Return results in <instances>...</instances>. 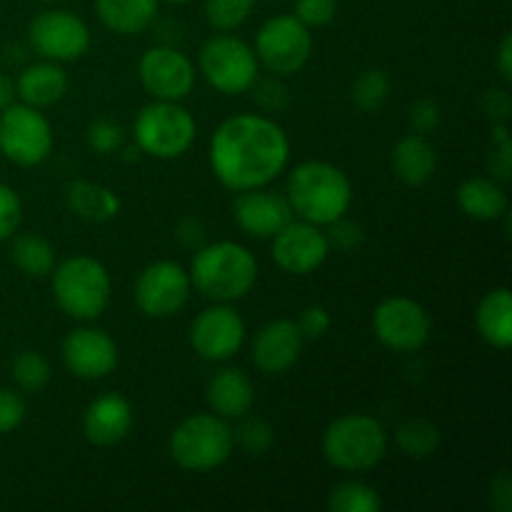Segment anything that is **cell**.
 <instances>
[{
  "mask_svg": "<svg viewBox=\"0 0 512 512\" xmlns=\"http://www.w3.org/2000/svg\"><path fill=\"white\" fill-rule=\"evenodd\" d=\"M275 3H285V0H275Z\"/></svg>",
  "mask_w": 512,
  "mask_h": 512,
  "instance_id": "51",
  "label": "cell"
},
{
  "mask_svg": "<svg viewBox=\"0 0 512 512\" xmlns=\"http://www.w3.org/2000/svg\"><path fill=\"white\" fill-rule=\"evenodd\" d=\"M478 333L490 348L508 350L512 345V295L505 285L493 288L478 305L475 313Z\"/></svg>",
  "mask_w": 512,
  "mask_h": 512,
  "instance_id": "24",
  "label": "cell"
},
{
  "mask_svg": "<svg viewBox=\"0 0 512 512\" xmlns=\"http://www.w3.org/2000/svg\"><path fill=\"white\" fill-rule=\"evenodd\" d=\"M495 65H498V73L500 78H503V83H512V35H503V40H500V48H498V60H495Z\"/></svg>",
  "mask_w": 512,
  "mask_h": 512,
  "instance_id": "47",
  "label": "cell"
},
{
  "mask_svg": "<svg viewBox=\"0 0 512 512\" xmlns=\"http://www.w3.org/2000/svg\"><path fill=\"white\" fill-rule=\"evenodd\" d=\"M245 343V323L228 303L210 305L190 325V345L208 363H225Z\"/></svg>",
  "mask_w": 512,
  "mask_h": 512,
  "instance_id": "15",
  "label": "cell"
},
{
  "mask_svg": "<svg viewBox=\"0 0 512 512\" xmlns=\"http://www.w3.org/2000/svg\"><path fill=\"white\" fill-rule=\"evenodd\" d=\"M335 13H338V0H295L293 15L305 28H323L333 23Z\"/></svg>",
  "mask_w": 512,
  "mask_h": 512,
  "instance_id": "40",
  "label": "cell"
},
{
  "mask_svg": "<svg viewBox=\"0 0 512 512\" xmlns=\"http://www.w3.org/2000/svg\"><path fill=\"white\" fill-rule=\"evenodd\" d=\"M45 3H58V0H45Z\"/></svg>",
  "mask_w": 512,
  "mask_h": 512,
  "instance_id": "50",
  "label": "cell"
},
{
  "mask_svg": "<svg viewBox=\"0 0 512 512\" xmlns=\"http://www.w3.org/2000/svg\"><path fill=\"white\" fill-rule=\"evenodd\" d=\"M190 285L215 303H235L253 290L258 260L235 240L200 245L190 260Z\"/></svg>",
  "mask_w": 512,
  "mask_h": 512,
  "instance_id": "3",
  "label": "cell"
},
{
  "mask_svg": "<svg viewBox=\"0 0 512 512\" xmlns=\"http://www.w3.org/2000/svg\"><path fill=\"white\" fill-rule=\"evenodd\" d=\"M175 238H178V243L183 248L198 250L200 245H205V225L198 218H183L178 223V228H175Z\"/></svg>",
  "mask_w": 512,
  "mask_h": 512,
  "instance_id": "46",
  "label": "cell"
},
{
  "mask_svg": "<svg viewBox=\"0 0 512 512\" xmlns=\"http://www.w3.org/2000/svg\"><path fill=\"white\" fill-rule=\"evenodd\" d=\"M190 275L175 260H155L135 283V303L140 313L153 320L173 318L190 300Z\"/></svg>",
  "mask_w": 512,
  "mask_h": 512,
  "instance_id": "13",
  "label": "cell"
},
{
  "mask_svg": "<svg viewBox=\"0 0 512 512\" xmlns=\"http://www.w3.org/2000/svg\"><path fill=\"white\" fill-rule=\"evenodd\" d=\"M68 93V73L53 60L28 65L15 80V98L33 108H50Z\"/></svg>",
  "mask_w": 512,
  "mask_h": 512,
  "instance_id": "22",
  "label": "cell"
},
{
  "mask_svg": "<svg viewBox=\"0 0 512 512\" xmlns=\"http://www.w3.org/2000/svg\"><path fill=\"white\" fill-rule=\"evenodd\" d=\"M233 443L238 445L243 453L253 455V458H260V455H265L270 448H273L275 430L268 420L245 418L243 423L233 430Z\"/></svg>",
  "mask_w": 512,
  "mask_h": 512,
  "instance_id": "34",
  "label": "cell"
},
{
  "mask_svg": "<svg viewBox=\"0 0 512 512\" xmlns=\"http://www.w3.org/2000/svg\"><path fill=\"white\" fill-rule=\"evenodd\" d=\"M328 510L333 512H380L383 498L378 490L360 480H345L330 490Z\"/></svg>",
  "mask_w": 512,
  "mask_h": 512,
  "instance_id": "30",
  "label": "cell"
},
{
  "mask_svg": "<svg viewBox=\"0 0 512 512\" xmlns=\"http://www.w3.org/2000/svg\"><path fill=\"white\" fill-rule=\"evenodd\" d=\"M233 428L215 413H195L180 420L170 435V458L188 473H210L233 455Z\"/></svg>",
  "mask_w": 512,
  "mask_h": 512,
  "instance_id": "6",
  "label": "cell"
},
{
  "mask_svg": "<svg viewBox=\"0 0 512 512\" xmlns=\"http://www.w3.org/2000/svg\"><path fill=\"white\" fill-rule=\"evenodd\" d=\"M440 120H443V110H440V105L435 100L423 98L418 103H413V108H410V125H413L415 133H433L440 125Z\"/></svg>",
  "mask_w": 512,
  "mask_h": 512,
  "instance_id": "43",
  "label": "cell"
},
{
  "mask_svg": "<svg viewBox=\"0 0 512 512\" xmlns=\"http://www.w3.org/2000/svg\"><path fill=\"white\" fill-rule=\"evenodd\" d=\"M63 365L80 380H103L118 368V343L100 328H78L65 335Z\"/></svg>",
  "mask_w": 512,
  "mask_h": 512,
  "instance_id": "17",
  "label": "cell"
},
{
  "mask_svg": "<svg viewBox=\"0 0 512 512\" xmlns=\"http://www.w3.org/2000/svg\"><path fill=\"white\" fill-rule=\"evenodd\" d=\"M438 168V153L428 135L408 133L395 143L393 148V170L405 185L420 188L428 183Z\"/></svg>",
  "mask_w": 512,
  "mask_h": 512,
  "instance_id": "23",
  "label": "cell"
},
{
  "mask_svg": "<svg viewBox=\"0 0 512 512\" xmlns=\"http://www.w3.org/2000/svg\"><path fill=\"white\" fill-rule=\"evenodd\" d=\"M390 98V78L385 70L380 68H368L353 80V88H350V100L358 110L363 113H375V110L383 108Z\"/></svg>",
  "mask_w": 512,
  "mask_h": 512,
  "instance_id": "31",
  "label": "cell"
},
{
  "mask_svg": "<svg viewBox=\"0 0 512 512\" xmlns=\"http://www.w3.org/2000/svg\"><path fill=\"white\" fill-rule=\"evenodd\" d=\"M0 153L23 168L40 165L53 153V125L40 108L13 103L0 113Z\"/></svg>",
  "mask_w": 512,
  "mask_h": 512,
  "instance_id": "10",
  "label": "cell"
},
{
  "mask_svg": "<svg viewBox=\"0 0 512 512\" xmlns=\"http://www.w3.org/2000/svg\"><path fill=\"white\" fill-rule=\"evenodd\" d=\"M138 75L150 98L180 103L193 93L198 70L193 60L173 45H155L145 50L140 58Z\"/></svg>",
  "mask_w": 512,
  "mask_h": 512,
  "instance_id": "14",
  "label": "cell"
},
{
  "mask_svg": "<svg viewBox=\"0 0 512 512\" xmlns=\"http://www.w3.org/2000/svg\"><path fill=\"white\" fill-rule=\"evenodd\" d=\"M160 0H95L100 23L118 35H138L150 28Z\"/></svg>",
  "mask_w": 512,
  "mask_h": 512,
  "instance_id": "26",
  "label": "cell"
},
{
  "mask_svg": "<svg viewBox=\"0 0 512 512\" xmlns=\"http://www.w3.org/2000/svg\"><path fill=\"white\" fill-rule=\"evenodd\" d=\"M483 113L488 115L493 123H508V115L512 110V103H510V95L505 88H490L485 90L483 95Z\"/></svg>",
  "mask_w": 512,
  "mask_h": 512,
  "instance_id": "44",
  "label": "cell"
},
{
  "mask_svg": "<svg viewBox=\"0 0 512 512\" xmlns=\"http://www.w3.org/2000/svg\"><path fill=\"white\" fill-rule=\"evenodd\" d=\"M198 68L208 85L223 95H240L253 88L260 63L255 50L235 35L220 33L205 40L198 55Z\"/></svg>",
  "mask_w": 512,
  "mask_h": 512,
  "instance_id": "8",
  "label": "cell"
},
{
  "mask_svg": "<svg viewBox=\"0 0 512 512\" xmlns=\"http://www.w3.org/2000/svg\"><path fill=\"white\" fill-rule=\"evenodd\" d=\"M255 0H205V20L220 33L240 28L250 18Z\"/></svg>",
  "mask_w": 512,
  "mask_h": 512,
  "instance_id": "33",
  "label": "cell"
},
{
  "mask_svg": "<svg viewBox=\"0 0 512 512\" xmlns=\"http://www.w3.org/2000/svg\"><path fill=\"white\" fill-rule=\"evenodd\" d=\"M70 213L88 223H108L120 213V198L110 188L90 180H75L65 190Z\"/></svg>",
  "mask_w": 512,
  "mask_h": 512,
  "instance_id": "27",
  "label": "cell"
},
{
  "mask_svg": "<svg viewBox=\"0 0 512 512\" xmlns=\"http://www.w3.org/2000/svg\"><path fill=\"white\" fill-rule=\"evenodd\" d=\"M10 260L15 268L30 278H45L55 268V248L48 238L38 233H23L13 238Z\"/></svg>",
  "mask_w": 512,
  "mask_h": 512,
  "instance_id": "28",
  "label": "cell"
},
{
  "mask_svg": "<svg viewBox=\"0 0 512 512\" xmlns=\"http://www.w3.org/2000/svg\"><path fill=\"white\" fill-rule=\"evenodd\" d=\"M198 123L185 105L175 100H153L138 113L133 138L138 150L158 160L183 158L195 143Z\"/></svg>",
  "mask_w": 512,
  "mask_h": 512,
  "instance_id": "7",
  "label": "cell"
},
{
  "mask_svg": "<svg viewBox=\"0 0 512 512\" xmlns=\"http://www.w3.org/2000/svg\"><path fill=\"white\" fill-rule=\"evenodd\" d=\"M305 338L293 320H270L253 340V363L265 375H283L298 363Z\"/></svg>",
  "mask_w": 512,
  "mask_h": 512,
  "instance_id": "19",
  "label": "cell"
},
{
  "mask_svg": "<svg viewBox=\"0 0 512 512\" xmlns=\"http://www.w3.org/2000/svg\"><path fill=\"white\" fill-rule=\"evenodd\" d=\"M25 420V400L15 390L0 388V435H10Z\"/></svg>",
  "mask_w": 512,
  "mask_h": 512,
  "instance_id": "41",
  "label": "cell"
},
{
  "mask_svg": "<svg viewBox=\"0 0 512 512\" xmlns=\"http://www.w3.org/2000/svg\"><path fill=\"white\" fill-rule=\"evenodd\" d=\"M373 333L393 353H415L433 333L428 310L413 298H385L373 313Z\"/></svg>",
  "mask_w": 512,
  "mask_h": 512,
  "instance_id": "12",
  "label": "cell"
},
{
  "mask_svg": "<svg viewBox=\"0 0 512 512\" xmlns=\"http://www.w3.org/2000/svg\"><path fill=\"white\" fill-rule=\"evenodd\" d=\"M388 453V430L378 418L363 413L340 415L323 433V455L335 470L365 473Z\"/></svg>",
  "mask_w": 512,
  "mask_h": 512,
  "instance_id": "4",
  "label": "cell"
},
{
  "mask_svg": "<svg viewBox=\"0 0 512 512\" xmlns=\"http://www.w3.org/2000/svg\"><path fill=\"white\" fill-rule=\"evenodd\" d=\"M395 445L405 458L425 460L438 453L440 430L425 418H408L395 428Z\"/></svg>",
  "mask_w": 512,
  "mask_h": 512,
  "instance_id": "29",
  "label": "cell"
},
{
  "mask_svg": "<svg viewBox=\"0 0 512 512\" xmlns=\"http://www.w3.org/2000/svg\"><path fill=\"white\" fill-rule=\"evenodd\" d=\"M165 3H175V5H183V3H190V0H165Z\"/></svg>",
  "mask_w": 512,
  "mask_h": 512,
  "instance_id": "49",
  "label": "cell"
},
{
  "mask_svg": "<svg viewBox=\"0 0 512 512\" xmlns=\"http://www.w3.org/2000/svg\"><path fill=\"white\" fill-rule=\"evenodd\" d=\"M133 423L135 413L130 400L118 393H105L85 408L83 433L88 443L98 445V448H110L128 438Z\"/></svg>",
  "mask_w": 512,
  "mask_h": 512,
  "instance_id": "20",
  "label": "cell"
},
{
  "mask_svg": "<svg viewBox=\"0 0 512 512\" xmlns=\"http://www.w3.org/2000/svg\"><path fill=\"white\" fill-rule=\"evenodd\" d=\"M253 50L273 75H295L313 55V33L295 15H273L260 25Z\"/></svg>",
  "mask_w": 512,
  "mask_h": 512,
  "instance_id": "9",
  "label": "cell"
},
{
  "mask_svg": "<svg viewBox=\"0 0 512 512\" xmlns=\"http://www.w3.org/2000/svg\"><path fill=\"white\" fill-rule=\"evenodd\" d=\"M30 48L43 60L73 63L90 48V30L83 18L70 10H43L28 25Z\"/></svg>",
  "mask_w": 512,
  "mask_h": 512,
  "instance_id": "11",
  "label": "cell"
},
{
  "mask_svg": "<svg viewBox=\"0 0 512 512\" xmlns=\"http://www.w3.org/2000/svg\"><path fill=\"white\" fill-rule=\"evenodd\" d=\"M85 140H88L93 153L110 155L118 153V150L123 148L125 133L118 123H113V120H95L88 128V133H85Z\"/></svg>",
  "mask_w": 512,
  "mask_h": 512,
  "instance_id": "36",
  "label": "cell"
},
{
  "mask_svg": "<svg viewBox=\"0 0 512 512\" xmlns=\"http://www.w3.org/2000/svg\"><path fill=\"white\" fill-rule=\"evenodd\" d=\"M233 220L250 238L270 240L283 225L293 220V208L288 198L275 190H240L233 200Z\"/></svg>",
  "mask_w": 512,
  "mask_h": 512,
  "instance_id": "18",
  "label": "cell"
},
{
  "mask_svg": "<svg viewBox=\"0 0 512 512\" xmlns=\"http://www.w3.org/2000/svg\"><path fill=\"white\" fill-rule=\"evenodd\" d=\"M285 198L293 208V215L325 228L333 220L348 215L353 203V185L338 165L325 160H305L290 170Z\"/></svg>",
  "mask_w": 512,
  "mask_h": 512,
  "instance_id": "2",
  "label": "cell"
},
{
  "mask_svg": "<svg viewBox=\"0 0 512 512\" xmlns=\"http://www.w3.org/2000/svg\"><path fill=\"white\" fill-rule=\"evenodd\" d=\"M205 400L210 413L225 420H240L255 403V388L248 373L240 368H220L205 385Z\"/></svg>",
  "mask_w": 512,
  "mask_h": 512,
  "instance_id": "21",
  "label": "cell"
},
{
  "mask_svg": "<svg viewBox=\"0 0 512 512\" xmlns=\"http://www.w3.org/2000/svg\"><path fill=\"white\" fill-rule=\"evenodd\" d=\"M330 323L333 320H330V313L323 305H308V308H303V313H300L295 325H298L300 335L305 340H320L330 330Z\"/></svg>",
  "mask_w": 512,
  "mask_h": 512,
  "instance_id": "42",
  "label": "cell"
},
{
  "mask_svg": "<svg viewBox=\"0 0 512 512\" xmlns=\"http://www.w3.org/2000/svg\"><path fill=\"white\" fill-rule=\"evenodd\" d=\"M328 228V243H330V250H340V253H355V250L363 245L365 240V233L363 228H360L355 220H348L343 215V218L333 220L330 225H325Z\"/></svg>",
  "mask_w": 512,
  "mask_h": 512,
  "instance_id": "37",
  "label": "cell"
},
{
  "mask_svg": "<svg viewBox=\"0 0 512 512\" xmlns=\"http://www.w3.org/2000/svg\"><path fill=\"white\" fill-rule=\"evenodd\" d=\"M490 508L498 512L512 510V480L508 473H498L490 480V495H488Z\"/></svg>",
  "mask_w": 512,
  "mask_h": 512,
  "instance_id": "45",
  "label": "cell"
},
{
  "mask_svg": "<svg viewBox=\"0 0 512 512\" xmlns=\"http://www.w3.org/2000/svg\"><path fill=\"white\" fill-rule=\"evenodd\" d=\"M490 140H493V148H490V173H493V180H498V183H508L512 170V143L508 125L495 123Z\"/></svg>",
  "mask_w": 512,
  "mask_h": 512,
  "instance_id": "35",
  "label": "cell"
},
{
  "mask_svg": "<svg viewBox=\"0 0 512 512\" xmlns=\"http://www.w3.org/2000/svg\"><path fill=\"white\" fill-rule=\"evenodd\" d=\"M50 375H53V370H50L48 358L38 350H20L10 365V378L23 393L43 390L50 383Z\"/></svg>",
  "mask_w": 512,
  "mask_h": 512,
  "instance_id": "32",
  "label": "cell"
},
{
  "mask_svg": "<svg viewBox=\"0 0 512 512\" xmlns=\"http://www.w3.org/2000/svg\"><path fill=\"white\" fill-rule=\"evenodd\" d=\"M270 240H273L275 265L285 273L308 275L318 270L330 255L325 230L308 220H290Z\"/></svg>",
  "mask_w": 512,
  "mask_h": 512,
  "instance_id": "16",
  "label": "cell"
},
{
  "mask_svg": "<svg viewBox=\"0 0 512 512\" xmlns=\"http://www.w3.org/2000/svg\"><path fill=\"white\" fill-rule=\"evenodd\" d=\"M23 220V203L20 195L10 185L0 183V243L10 240L20 228Z\"/></svg>",
  "mask_w": 512,
  "mask_h": 512,
  "instance_id": "38",
  "label": "cell"
},
{
  "mask_svg": "<svg viewBox=\"0 0 512 512\" xmlns=\"http://www.w3.org/2000/svg\"><path fill=\"white\" fill-rule=\"evenodd\" d=\"M250 90L255 93V103H258L263 110H268V113H278V110H283L285 105L290 103L288 88L280 83V75H270V78H255L253 88Z\"/></svg>",
  "mask_w": 512,
  "mask_h": 512,
  "instance_id": "39",
  "label": "cell"
},
{
  "mask_svg": "<svg viewBox=\"0 0 512 512\" xmlns=\"http://www.w3.org/2000/svg\"><path fill=\"white\" fill-rule=\"evenodd\" d=\"M15 103V83L5 73H0V113Z\"/></svg>",
  "mask_w": 512,
  "mask_h": 512,
  "instance_id": "48",
  "label": "cell"
},
{
  "mask_svg": "<svg viewBox=\"0 0 512 512\" xmlns=\"http://www.w3.org/2000/svg\"><path fill=\"white\" fill-rule=\"evenodd\" d=\"M458 205L468 218L490 223L508 215V193L493 178H468L458 188Z\"/></svg>",
  "mask_w": 512,
  "mask_h": 512,
  "instance_id": "25",
  "label": "cell"
},
{
  "mask_svg": "<svg viewBox=\"0 0 512 512\" xmlns=\"http://www.w3.org/2000/svg\"><path fill=\"white\" fill-rule=\"evenodd\" d=\"M53 298L65 315L75 320H95L105 313L113 295V280L108 268L90 255L55 263Z\"/></svg>",
  "mask_w": 512,
  "mask_h": 512,
  "instance_id": "5",
  "label": "cell"
},
{
  "mask_svg": "<svg viewBox=\"0 0 512 512\" xmlns=\"http://www.w3.org/2000/svg\"><path fill=\"white\" fill-rule=\"evenodd\" d=\"M288 158V133L268 115H230L210 138V168L233 193L270 185L283 173Z\"/></svg>",
  "mask_w": 512,
  "mask_h": 512,
  "instance_id": "1",
  "label": "cell"
}]
</instances>
